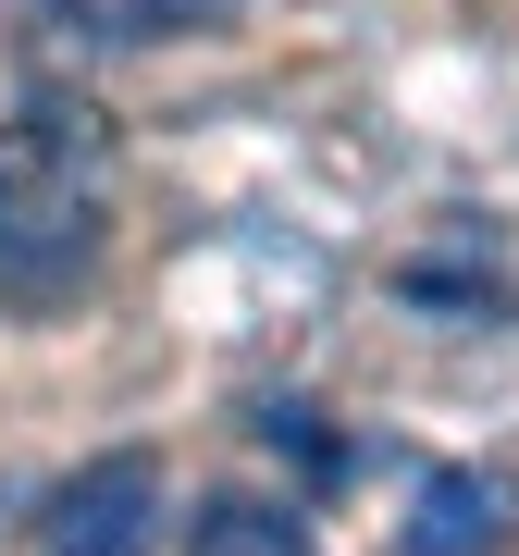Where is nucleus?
<instances>
[{"instance_id": "1", "label": "nucleus", "mask_w": 519, "mask_h": 556, "mask_svg": "<svg viewBox=\"0 0 519 556\" xmlns=\"http://www.w3.org/2000/svg\"><path fill=\"white\" fill-rule=\"evenodd\" d=\"M149 507H161V470L149 457H100L50 495V556H137L149 544Z\"/></svg>"}, {"instance_id": "2", "label": "nucleus", "mask_w": 519, "mask_h": 556, "mask_svg": "<svg viewBox=\"0 0 519 556\" xmlns=\"http://www.w3.org/2000/svg\"><path fill=\"white\" fill-rule=\"evenodd\" d=\"M186 556H321L298 507H260V495H211L186 519Z\"/></svg>"}, {"instance_id": "3", "label": "nucleus", "mask_w": 519, "mask_h": 556, "mask_svg": "<svg viewBox=\"0 0 519 556\" xmlns=\"http://www.w3.org/2000/svg\"><path fill=\"white\" fill-rule=\"evenodd\" d=\"M482 544H495V482H482V470H445V482H420L408 556H482Z\"/></svg>"}]
</instances>
